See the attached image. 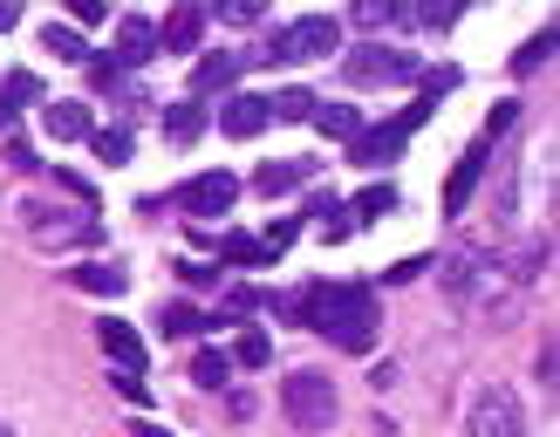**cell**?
I'll return each instance as SVG.
<instances>
[{
    "label": "cell",
    "instance_id": "obj_4",
    "mask_svg": "<svg viewBox=\"0 0 560 437\" xmlns=\"http://www.w3.org/2000/svg\"><path fill=\"white\" fill-rule=\"evenodd\" d=\"M349 82H376V90H389V82H417V75H424V69H417V55H404V48H355L349 55Z\"/></svg>",
    "mask_w": 560,
    "mask_h": 437
},
{
    "label": "cell",
    "instance_id": "obj_39",
    "mask_svg": "<svg viewBox=\"0 0 560 437\" xmlns=\"http://www.w3.org/2000/svg\"><path fill=\"white\" fill-rule=\"evenodd\" d=\"M130 437H172V430H164V424H137Z\"/></svg>",
    "mask_w": 560,
    "mask_h": 437
},
{
    "label": "cell",
    "instance_id": "obj_13",
    "mask_svg": "<svg viewBox=\"0 0 560 437\" xmlns=\"http://www.w3.org/2000/svg\"><path fill=\"white\" fill-rule=\"evenodd\" d=\"M397 151H404V130L397 123H376V130H362L355 144H349V164H370V172H376V164H389Z\"/></svg>",
    "mask_w": 560,
    "mask_h": 437
},
{
    "label": "cell",
    "instance_id": "obj_23",
    "mask_svg": "<svg viewBox=\"0 0 560 437\" xmlns=\"http://www.w3.org/2000/svg\"><path fill=\"white\" fill-rule=\"evenodd\" d=\"M267 109H273V123H307V117H315V96H307V90H280V96H267Z\"/></svg>",
    "mask_w": 560,
    "mask_h": 437
},
{
    "label": "cell",
    "instance_id": "obj_31",
    "mask_svg": "<svg viewBox=\"0 0 560 437\" xmlns=\"http://www.w3.org/2000/svg\"><path fill=\"white\" fill-rule=\"evenodd\" d=\"M35 96H42V82L27 75V69H14V75H8V90H0V103H35Z\"/></svg>",
    "mask_w": 560,
    "mask_h": 437
},
{
    "label": "cell",
    "instance_id": "obj_37",
    "mask_svg": "<svg viewBox=\"0 0 560 437\" xmlns=\"http://www.w3.org/2000/svg\"><path fill=\"white\" fill-rule=\"evenodd\" d=\"M117 390H124L130 403H151V382H137V376H117Z\"/></svg>",
    "mask_w": 560,
    "mask_h": 437
},
{
    "label": "cell",
    "instance_id": "obj_25",
    "mask_svg": "<svg viewBox=\"0 0 560 437\" xmlns=\"http://www.w3.org/2000/svg\"><path fill=\"white\" fill-rule=\"evenodd\" d=\"M96 164H130V130H90Z\"/></svg>",
    "mask_w": 560,
    "mask_h": 437
},
{
    "label": "cell",
    "instance_id": "obj_30",
    "mask_svg": "<svg viewBox=\"0 0 560 437\" xmlns=\"http://www.w3.org/2000/svg\"><path fill=\"white\" fill-rule=\"evenodd\" d=\"M219 260H226V267H260V260H254V239H246V233H226V239H219Z\"/></svg>",
    "mask_w": 560,
    "mask_h": 437
},
{
    "label": "cell",
    "instance_id": "obj_26",
    "mask_svg": "<svg viewBox=\"0 0 560 437\" xmlns=\"http://www.w3.org/2000/svg\"><path fill=\"white\" fill-rule=\"evenodd\" d=\"M199 328H206V315L191 308V300H172V308H164V335H172V342H185V335H199Z\"/></svg>",
    "mask_w": 560,
    "mask_h": 437
},
{
    "label": "cell",
    "instance_id": "obj_14",
    "mask_svg": "<svg viewBox=\"0 0 560 437\" xmlns=\"http://www.w3.org/2000/svg\"><path fill=\"white\" fill-rule=\"evenodd\" d=\"M307 172H315L307 157H280V164H260V172H254V191H260V199H280V191L307 185Z\"/></svg>",
    "mask_w": 560,
    "mask_h": 437
},
{
    "label": "cell",
    "instance_id": "obj_10",
    "mask_svg": "<svg viewBox=\"0 0 560 437\" xmlns=\"http://www.w3.org/2000/svg\"><path fill=\"white\" fill-rule=\"evenodd\" d=\"M267 123H273L267 96H226V109H219V130L226 137H260Z\"/></svg>",
    "mask_w": 560,
    "mask_h": 437
},
{
    "label": "cell",
    "instance_id": "obj_9",
    "mask_svg": "<svg viewBox=\"0 0 560 437\" xmlns=\"http://www.w3.org/2000/svg\"><path fill=\"white\" fill-rule=\"evenodd\" d=\"M96 335H103V355L117 363V376H144V335H137L124 315H103Z\"/></svg>",
    "mask_w": 560,
    "mask_h": 437
},
{
    "label": "cell",
    "instance_id": "obj_33",
    "mask_svg": "<svg viewBox=\"0 0 560 437\" xmlns=\"http://www.w3.org/2000/svg\"><path fill=\"white\" fill-rule=\"evenodd\" d=\"M96 21H109L103 0H75V35H82V27H96Z\"/></svg>",
    "mask_w": 560,
    "mask_h": 437
},
{
    "label": "cell",
    "instance_id": "obj_12",
    "mask_svg": "<svg viewBox=\"0 0 560 437\" xmlns=\"http://www.w3.org/2000/svg\"><path fill=\"white\" fill-rule=\"evenodd\" d=\"M199 35H206V8H172V14H164V27H158V48L191 55V48H199Z\"/></svg>",
    "mask_w": 560,
    "mask_h": 437
},
{
    "label": "cell",
    "instance_id": "obj_17",
    "mask_svg": "<svg viewBox=\"0 0 560 437\" xmlns=\"http://www.w3.org/2000/svg\"><path fill=\"white\" fill-rule=\"evenodd\" d=\"M307 218H315V226H322V239H349V233H355L349 205H342V199H328V191H322L315 205H307Z\"/></svg>",
    "mask_w": 560,
    "mask_h": 437
},
{
    "label": "cell",
    "instance_id": "obj_24",
    "mask_svg": "<svg viewBox=\"0 0 560 437\" xmlns=\"http://www.w3.org/2000/svg\"><path fill=\"white\" fill-rule=\"evenodd\" d=\"M294 233H301L294 218H280V226H267V233L254 239V260H260V267H267V260H280V253H288V246H294Z\"/></svg>",
    "mask_w": 560,
    "mask_h": 437
},
{
    "label": "cell",
    "instance_id": "obj_16",
    "mask_svg": "<svg viewBox=\"0 0 560 437\" xmlns=\"http://www.w3.org/2000/svg\"><path fill=\"white\" fill-rule=\"evenodd\" d=\"M307 123H315L322 137H349V144H355V137H362V109L355 103H315V117H307Z\"/></svg>",
    "mask_w": 560,
    "mask_h": 437
},
{
    "label": "cell",
    "instance_id": "obj_1",
    "mask_svg": "<svg viewBox=\"0 0 560 437\" xmlns=\"http://www.w3.org/2000/svg\"><path fill=\"white\" fill-rule=\"evenodd\" d=\"M301 315L315 321L335 349H349V355L376 349V328H383V315H376V287H362V281L307 287V294H301Z\"/></svg>",
    "mask_w": 560,
    "mask_h": 437
},
{
    "label": "cell",
    "instance_id": "obj_11",
    "mask_svg": "<svg viewBox=\"0 0 560 437\" xmlns=\"http://www.w3.org/2000/svg\"><path fill=\"white\" fill-rule=\"evenodd\" d=\"M479 178H486V144H471L465 157H458V172H452V185H444V212H465L471 205V191H479Z\"/></svg>",
    "mask_w": 560,
    "mask_h": 437
},
{
    "label": "cell",
    "instance_id": "obj_34",
    "mask_svg": "<svg viewBox=\"0 0 560 437\" xmlns=\"http://www.w3.org/2000/svg\"><path fill=\"white\" fill-rule=\"evenodd\" d=\"M219 14H226L233 27H254V21H260V8H254V0H226V8H219Z\"/></svg>",
    "mask_w": 560,
    "mask_h": 437
},
{
    "label": "cell",
    "instance_id": "obj_38",
    "mask_svg": "<svg viewBox=\"0 0 560 437\" xmlns=\"http://www.w3.org/2000/svg\"><path fill=\"white\" fill-rule=\"evenodd\" d=\"M14 21H21V8H14V0H0V35H8Z\"/></svg>",
    "mask_w": 560,
    "mask_h": 437
},
{
    "label": "cell",
    "instance_id": "obj_27",
    "mask_svg": "<svg viewBox=\"0 0 560 437\" xmlns=\"http://www.w3.org/2000/svg\"><path fill=\"white\" fill-rule=\"evenodd\" d=\"M75 281L90 287V294H124V287H130V273H124V267H82Z\"/></svg>",
    "mask_w": 560,
    "mask_h": 437
},
{
    "label": "cell",
    "instance_id": "obj_35",
    "mask_svg": "<svg viewBox=\"0 0 560 437\" xmlns=\"http://www.w3.org/2000/svg\"><path fill=\"white\" fill-rule=\"evenodd\" d=\"M417 21H424V27H452V21H458V8H417Z\"/></svg>",
    "mask_w": 560,
    "mask_h": 437
},
{
    "label": "cell",
    "instance_id": "obj_7",
    "mask_svg": "<svg viewBox=\"0 0 560 437\" xmlns=\"http://www.w3.org/2000/svg\"><path fill=\"white\" fill-rule=\"evenodd\" d=\"M144 62H158V21L151 14H124L117 21V62L109 69H144Z\"/></svg>",
    "mask_w": 560,
    "mask_h": 437
},
{
    "label": "cell",
    "instance_id": "obj_6",
    "mask_svg": "<svg viewBox=\"0 0 560 437\" xmlns=\"http://www.w3.org/2000/svg\"><path fill=\"white\" fill-rule=\"evenodd\" d=\"M471 437H520V403H513V390L486 382L479 403H471Z\"/></svg>",
    "mask_w": 560,
    "mask_h": 437
},
{
    "label": "cell",
    "instance_id": "obj_29",
    "mask_svg": "<svg viewBox=\"0 0 560 437\" xmlns=\"http://www.w3.org/2000/svg\"><path fill=\"white\" fill-rule=\"evenodd\" d=\"M547 55H553V27H540V35H534V42H526V48L513 55V75H534V69L547 62Z\"/></svg>",
    "mask_w": 560,
    "mask_h": 437
},
{
    "label": "cell",
    "instance_id": "obj_22",
    "mask_svg": "<svg viewBox=\"0 0 560 437\" xmlns=\"http://www.w3.org/2000/svg\"><path fill=\"white\" fill-rule=\"evenodd\" d=\"M233 363H240V369H267V363H273V342H267V328H246V335L233 342Z\"/></svg>",
    "mask_w": 560,
    "mask_h": 437
},
{
    "label": "cell",
    "instance_id": "obj_32",
    "mask_svg": "<svg viewBox=\"0 0 560 437\" xmlns=\"http://www.w3.org/2000/svg\"><path fill=\"white\" fill-rule=\"evenodd\" d=\"M513 117H520V103H513V96H506V103H492V117H486V137H479V144L492 151V137H499V130H513Z\"/></svg>",
    "mask_w": 560,
    "mask_h": 437
},
{
    "label": "cell",
    "instance_id": "obj_2",
    "mask_svg": "<svg viewBox=\"0 0 560 437\" xmlns=\"http://www.w3.org/2000/svg\"><path fill=\"white\" fill-rule=\"evenodd\" d=\"M342 48V21L335 14H301L288 27H273L267 35V55L260 62H322V55Z\"/></svg>",
    "mask_w": 560,
    "mask_h": 437
},
{
    "label": "cell",
    "instance_id": "obj_40",
    "mask_svg": "<svg viewBox=\"0 0 560 437\" xmlns=\"http://www.w3.org/2000/svg\"><path fill=\"white\" fill-rule=\"evenodd\" d=\"M14 123V103H0V130H8Z\"/></svg>",
    "mask_w": 560,
    "mask_h": 437
},
{
    "label": "cell",
    "instance_id": "obj_3",
    "mask_svg": "<svg viewBox=\"0 0 560 437\" xmlns=\"http://www.w3.org/2000/svg\"><path fill=\"white\" fill-rule=\"evenodd\" d=\"M280 403H288V417L301 430H328L335 424V390H328V376H315V369H294L288 382H280Z\"/></svg>",
    "mask_w": 560,
    "mask_h": 437
},
{
    "label": "cell",
    "instance_id": "obj_8",
    "mask_svg": "<svg viewBox=\"0 0 560 437\" xmlns=\"http://www.w3.org/2000/svg\"><path fill=\"white\" fill-rule=\"evenodd\" d=\"M240 69H246V48H212V55H199V62H191V96H219V90H233Z\"/></svg>",
    "mask_w": 560,
    "mask_h": 437
},
{
    "label": "cell",
    "instance_id": "obj_18",
    "mask_svg": "<svg viewBox=\"0 0 560 437\" xmlns=\"http://www.w3.org/2000/svg\"><path fill=\"white\" fill-rule=\"evenodd\" d=\"M199 130H206L199 103H172V109H164V137H172V144H199Z\"/></svg>",
    "mask_w": 560,
    "mask_h": 437
},
{
    "label": "cell",
    "instance_id": "obj_20",
    "mask_svg": "<svg viewBox=\"0 0 560 437\" xmlns=\"http://www.w3.org/2000/svg\"><path fill=\"white\" fill-rule=\"evenodd\" d=\"M42 48H48V55H62V62H82V55H90V42H82L69 21H48V27H42Z\"/></svg>",
    "mask_w": 560,
    "mask_h": 437
},
{
    "label": "cell",
    "instance_id": "obj_19",
    "mask_svg": "<svg viewBox=\"0 0 560 437\" xmlns=\"http://www.w3.org/2000/svg\"><path fill=\"white\" fill-rule=\"evenodd\" d=\"M383 212H397V185H362L355 205H349V218H362V226H376Z\"/></svg>",
    "mask_w": 560,
    "mask_h": 437
},
{
    "label": "cell",
    "instance_id": "obj_15",
    "mask_svg": "<svg viewBox=\"0 0 560 437\" xmlns=\"http://www.w3.org/2000/svg\"><path fill=\"white\" fill-rule=\"evenodd\" d=\"M42 123H48V137H55V144H82V137L96 130L82 103H48V109H42Z\"/></svg>",
    "mask_w": 560,
    "mask_h": 437
},
{
    "label": "cell",
    "instance_id": "obj_36",
    "mask_svg": "<svg viewBox=\"0 0 560 437\" xmlns=\"http://www.w3.org/2000/svg\"><path fill=\"white\" fill-rule=\"evenodd\" d=\"M226 308L246 315V308H260V294H254V287H233V294H226Z\"/></svg>",
    "mask_w": 560,
    "mask_h": 437
},
{
    "label": "cell",
    "instance_id": "obj_28",
    "mask_svg": "<svg viewBox=\"0 0 560 437\" xmlns=\"http://www.w3.org/2000/svg\"><path fill=\"white\" fill-rule=\"evenodd\" d=\"M397 21H410V14L389 8V0H362V8H355V27H370V35H376V27H397Z\"/></svg>",
    "mask_w": 560,
    "mask_h": 437
},
{
    "label": "cell",
    "instance_id": "obj_21",
    "mask_svg": "<svg viewBox=\"0 0 560 437\" xmlns=\"http://www.w3.org/2000/svg\"><path fill=\"white\" fill-rule=\"evenodd\" d=\"M226 376H233V355H226V349H199L191 382H206V390H226Z\"/></svg>",
    "mask_w": 560,
    "mask_h": 437
},
{
    "label": "cell",
    "instance_id": "obj_5",
    "mask_svg": "<svg viewBox=\"0 0 560 437\" xmlns=\"http://www.w3.org/2000/svg\"><path fill=\"white\" fill-rule=\"evenodd\" d=\"M233 199H240V178H233V172H199L191 185L172 191V205H185V212H212V218L226 212Z\"/></svg>",
    "mask_w": 560,
    "mask_h": 437
},
{
    "label": "cell",
    "instance_id": "obj_41",
    "mask_svg": "<svg viewBox=\"0 0 560 437\" xmlns=\"http://www.w3.org/2000/svg\"><path fill=\"white\" fill-rule=\"evenodd\" d=\"M0 437H14V430H8V424H0Z\"/></svg>",
    "mask_w": 560,
    "mask_h": 437
}]
</instances>
